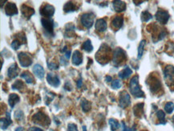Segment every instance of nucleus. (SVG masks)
<instances>
[{"instance_id": "f257e3e1", "label": "nucleus", "mask_w": 174, "mask_h": 131, "mask_svg": "<svg viewBox=\"0 0 174 131\" xmlns=\"http://www.w3.org/2000/svg\"><path fill=\"white\" fill-rule=\"evenodd\" d=\"M110 47L106 44H102L100 49L96 54V60L101 64H105L108 63L110 59Z\"/></svg>"}, {"instance_id": "f03ea898", "label": "nucleus", "mask_w": 174, "mask_h": 131, "mask_svg": "<svg viewBox=\"0 0 174 131\" xmlns=\"http://www.w3.org/2000/svg\"><path fill=\"white\" fill-rule=\"evenodd\" d=\"M129 90H130V93L136 97H138V98L145 97V93L140 89V86L139 85V77L138 76H135L130 80Z\"/></svg>"}, {"instance_id": "7ed1b4c3", "label": "nucleus", "mask_w": 174, "mask_h": 131, "mask_svg": "<svg viewBox=\"0 0 174 131\" xmlns=\"http://www.w3.org/2000/svg\"><path fill=\"white\" fill-rule=\"evenodd\" d=\"M127 59V56H126V53L124 51L122 48L120 47H117L116 50L113 52V64L116 67L121 65Z\"/></svg>"}, {"instance_id": "20e7f679", "label": "nucleus", "mask_w": 174, "mask_h": 131, "mask_svg": "<svg viewBox=\"0 0 174 131\" xmlns=\"http://www.w3.org/2000/svg\"><path fill=\"white\" fill-rule=\"evenodd\" d=\"M164 77H165L166 85L170 89L174 88V67L172 65H168L164 70Z\"/></svg>"}, {"instance_id": "39448f33", "label": "nucleus", "mask_w": 174, "mask_h": 131, "mask_svg": "<svg viewBox=\"0 0 174 131\" xmlns=\"http://www.w3.org/2000/svg\"><path fill=\"white\" fill-rule=\"evenodd\" d=\"M32 120L34 124H38V125H41V126H47L50 124L49 117L42 112L34 114L32 117Z\"/></svg>"}, {"instance_id": "423d86ee", "label": "nucleus", "mask_w": 174, "mask_h": 131, "mask_svg": "<svg viewBox=\"0 0 174 131\" xmlns=\"http://www.w3.org/2000/svg\"><path fill=\"white\" fill-rule=\"evenodd\" d=\"M95 15L92 12H88L83 14L81 17V24L83 26L87 29L91 28L94 24Z\"/></svg>"}, {"instance_id": "0eeeda50", "label": "nucleus", "mask_w": 174, "mask_h": 131, "mask_svg": "<svg viewBox=\"0 0 174 131\" xmlns=\"http://www.w3.org/2000/svg\"><path fill=\"white\" fill-rule=\"evenodd\" d=\"M18 61H19L20 65L24 68L29 67L30 65H31V64H32L33 62L32 58L31 57V56H30L28 53L24 52L18 53Z\"/></svg>"}, {"instance_id": "6e6552de", "label": "nucleus", "mask_w": 174, "mask_h": 131, "mask_svg": "<svg viewBox=\"0 0 174 131\" xmlns=\"http://www.w3.org/2000/svg\"><path fill=\"white\" fill-rule=\"evenodd\" d=\"M55 8L50 4H45L44 7H42L40 9V14L45 19H50L55 14Z\"/></svg>"}, {"instance_id": "1a4fd4ad", "label": "nucleus", "mask_w": 174, "mask_h": 131, "mask_svg": "<svg viewBox=\"0 0 174 131\" xmlns=\"http://www.w3.org/2000/svg\"><path fill=\"white\" fill-rule=\"evenodd\" d=\"M147 84L149 85L150 90L152 93L157 92L161 87V81L155 77H149V78L147 80Z\"/></svg>"}, {"instance_id": "9d476101", "label": "nucleus", "mask_w": 174, "mask_h": 131, "mask_svg": "<svg viewBox=\"0 0 174 131\" xmlns=\"http://www.w3.org/2000/svg\"><path fill=\"white\" fill-rule=\"evenodd\" d=\"M155 17H156V19L157 20V22H159L160 24H165L169 21L170 16H169V14L166 11L158 10L156 11V15H155Z\"/></svg>"}, {"instance_id": "9b49d317", "label": "nucleus", "mask_w": 174, "mask_h": 131, "mask_svg": "<svg viewBox=\"0 0 174 131\" xmlns=\"http://www.w3.org/2000/svg\"><path fill=\"white\" fill-rule=\"evenodd\" d=\"M42 25L44 27V30L47 31L48 34L53 35L54 34V21L51 19H45L43 18L41 19Z\"/></svg>"}, {"instance_id": "f8f14e48", "label": "nucleus", "mask_w": 174, "mask_h": 131, "mask_svg": "<svg viewBox=\"0 0 174 131\" xmlns=\"http://www.w3.org/2000/svg\"><path fill=\"white\" fill-rule=\"evenodd\" d=\"M119 104L121 108H126L131 104V98L129 93L126 91H123L120 93V101Z\"/></svg>"}, {"instance_id": "ddd939ff", "label": "nucleus", "mask_w": 174, "mask_h": 131, "mask_svg": "<svg viewBox=\"0 0 174 131\" xmlns=\"http://www.w3.org/2000/svg\"><path fill=\"white\" fill-rule=\"evenodd\" d=\"M4 10H5V14L8 16H12V15L18 14V9H17L15 3H14L8 2L6 5Z\"/></svg>"}, {"instance_id": "4468645a", "label": "nucleus", "mask_w": 174, "mask_h": 131, "mask_svg": "<svg viewBox=\"0 0 174 131\" xmlns=\"http://www.w3.org/2000/svg\"><path fill=\"white\" fill-rule=\"evenodd\" d=\"M47 83L51 86L55 88H57L60 85V80L57 75L54 73H48L47 75Z\"/></svg>"}, {"instance_id": "2eb2a0df", "label": "nucleus", "mask_w": 174, "mask_h": 131, "mask_svg": "<svg viewBox=\"0 0 174 131\" xmlns=\"http://www.w3.org/2000/svg\"><path fill=\"white\" fill-rule=\"evenodd\" d=\"M21 11H22L23 15H24L27 19H29L34 14V10L33 9V8L28 7V6L25 5V4L21 6Z\"/></svg>"}, {"instance_id": "dca6fc26", "label": "nucleus", "mask_w": 174, "mask_h": 131, "mask_svg": "<svg viewBox=\"0 0 174 131\" xmlns=\"http://www.w3.org/2000/svg\"><path fill=\"white\" fill-rule=\"evenodd\" d=\"M18 72H19V69H18V65H17V64L14 63V64L10 66L8 70V77L11 79L15 78L18 75Z\"/></svg>"}, {"instance_id": "f3484780", "label": "nucleus", "mask_w": 174, "mask_h": 131, "mask_svg": "<svg viewBox=\"0 0 174 131\" xmlns=\"http://www.w3.org/2000/svg\"><path fill=\"white\" fill-rule=\"evenodd\" d=\"M95 27H96V30L97 31H100V32H103L107 30V22L103 19H97V21L96 22L95 24Z\"/></svg>"}, {"instance_id": "a211bd4d", "label": "nucleus", "mask_w": 174, "mask_h": 131, "mask_svg": "<svg viewBox=\"0 0 174 131\" xmlns=\"http://www.w3.org/2000/svg\"><path fill=\"white\" fill-rule=\"evenodd\" d=\"M124 24V18L120 15H117L112 20V27L116 30L120 29Z\"/></svg>"}, {"instance_id": "6ab92c4d", "label": "nucleus", "mask_w": 174, "mask_h": 131, "mask_svg": "<svg viewBox=\"0 0 174 131\" xmlns=\"http://www.w3.org/2000/svg\"><path fill=\"white\" fill-rule=\"evenodd\" d=\"M83 62V56L82 53L78 50H76L72 55V64L76 66H78Z\"/></svg>"}, {"instance_id": "aec40b11", "label": "nucleus", "mask_w": 174, "mask_h": 131, "mask_svg": "<svg viewBox=\"0 0 174 131\" xmlns=\"http://www.w3.org/2000/svg\"><path fill=\"white\" fill-rule=\"evenodd\" d=\"M33 73H34V74L39 79H40V80H43V79H44L45 72H44V68L42 67L40 64H35V65L34 66V68H33Z\"/></svg>"}, {"instance_id": "412c9836", "label": "nucleus", "mask_w": 174, "mask_h": 131, "mask_svg": "<svg viewBox=\"0 0 174 131\" xmlns=\"http://www.w3.org/2000/svg\"><path fill=\"white\" fill-rule=\"evenodd\" d=\"M113 8L116 12H121L126 10V3L123 1H120V0H116L113 3Z\"/></svg>"}, {"instance_id": "4be33fe9", "label": "nucleus", "mask_w": 174, "mask_h": 131, "mask_svg": "<svg viewBox=\"0 0 174 131\" xmlns=\"http://www.w3.org/2000/svg\"><path fill=\"white\" fill-rule=\"evenodd\" d=\"M7 115V118H1L0 119V123H1V129H7L8 126L12 123V121L11 119V114L9 112L6 113Z\"/></svg>"}, {"instance_id": "5701e85b", "label": "nucleus", "mask_w": 174, "mask_h": 131, "mask_svg": "<svg viewBox=\"0 0 174 131\" xmlns=\"http://www.w3.org/2000/svg\"><path fill=\"white\" fill-rule=\"evenodd\" d=\"M132 73H133L132 69H131L129 66H126L122 71H120L119 73L118 76H119V77L120 79H128L132 75Z\"/></svg>"}, {"instance_id": "b1692460", "label": "nucleus", "mask_w": 174, "mask_h": 131, "mask_svg": "<svg viewBox=\"0 0 174 131\" xmlns=\"http://www.w3.org/2000/svg\"><path fill=\"white\" fill-rule=\"evenodd\" d=\"M133 113L137 117H141L144 114V103H139L133 108Z\"/></svg>"}, {"instance_id": "393cba45", "label": "nucleus", "mask_w": 174, "mask_h": 131, "mask_svg": "<svg viewBox=\"0 0 174 131\" xmlns=\"http://www.w3.org/2000/svg\"><path fill=\"white\" fill-rule=\"evenodd\" d=\"M19 96L17 94H15V93H11V94L10 95L9 99H8V103H9V106H11V109H13V108L15 107V106L19 101Z\"/></svg>"}, {"instance_id": "a878e982", "label": "nucleus", "mask_w": 174, "mask_h": 131, "mask_svg": "<svg viewBox=\"0 0 174 131\" xmlns=\"http://www.w3.org/2000/svg\"><path fill=\"white\" fill-rule=\"evenodd\" d=\"M21 77L27 82V84H34V77H33V76L29 73V72H24V73L21 74Z\"/></svg>"}, {"instance_id": "bb28decb", "label": "nucleus", "mask_w": 174, "mask_h": 131, "mask_svg": "<svg viewBox=\"0 0 174 131\" xmlns=\"http://www.w3.org/2000/svg\"><path fill=\"white\" fill-rule=\"evenodd\" d=\"M78 8H76V6L72 2L69 1V2L66 3L65 5L64 6V12L69 13V12H72V11H77Z\"/></svg>"}, {"instance_id": "cd10ccee", "label": "nucleus", "mask_w": 174, "mask_h": 131, "mask_svg": "<svg viewBox=\"0 0 174 131\" xmlns=\"http://www.w3.org/2000/svg\"><path fill=\"white\" fill-rule=\"evenodd\" d=\"M82 49L84 50L87 52H91L93 50L92 44L91 40H87L85 42H83V44H82Z\"/></svg>"}, {"instance_id": "c85d7f7f", "label": "nucleus", "mask_w": 174, "mask_h": 131, "mask_svg": "<svg viewBox=\"0 0 174 131\" xmlns=\"http://www.w3.org/2000/svg\"><path fill=\"white\" fill-rule=\"evenodd\" d=\"M81 107L83 112H88L89 110L91 109L92 105L88 101L85 100V99H83L81 101Z\"/></svg>"}, {"instance_id": "c756f323", "label": "nucleus", "mask_w": 174, "mask_h": 131, "mask_svg": "<svg viewBox=\"0 0 174 131\" xmlns=\"http://www.w3.org/2000/svg\"><path fill=\"white\" fill-rule=\"evenodd\" d=\"M109 125H110L111 130L112 131H116V129H119L120 127V123L116 120V119L111 118L109 119Z\"/></svg>"}, {"instance_id": "7c9ffc66", "label": "nucleus", "mask_w": 174, "mask_h": 131, "mask_svg": "<svg viewBox=\"0 0 174 131\" xmlns=\"http://www.w3.org/2000/svg\"><path fill=\"white\" fill-rule=\"evenodd\" d=\"M24 84L22 80H16V81L11 85V89H17L18 91H20L21 89H24Z\"/></svg>"}, {"instance_id": "2f4dec72", "label": "nucleus", "mask_w": 174, "mask_h": 131, "mask_svg": "<svg viewBox=\"0 0 174 131\" xmlns=\"http://www.w3.org/2000/svg\"><path fill=\"white\" fill-rule=\"evenodd\" d=\"M141 20L142 22H149V20L152 18V15H151L149 11H143L141 13Z\"/></svg>"}, {"instance_id": "473e14b6", "label": "nucleus", "mask_w": 174, "mask_h": 131, "mask_svg": "<svg viewBox=\"0 0 174 131\" xmlns=\"http://www.w3.org/2000/svg\"><path fill=\"white\" fill-rule=\"evenodd\" d=\"M145 44H146V41L145 40L140 41V45L138 47V59H140L142 57V55L144 53V47H145Z\"/></svg>"}, {"instance_id": "72a5a7b5", "label": "nucleus", "mask_w": 174, "mask_h": 131, "mask_svg": "<svg viewBox=\"0 0 174 131\" xmlns=\"http://www.w3.org/2000/svg\"><path fill=\"white\" fill-rule=\"evenodd\" d=\"M156 115H157V117L160 120V124H163V125H165V124L166 123V122H165V113H164V111H162V110H159V111H157Z\"/></svg>"}, {"instance_id": "f704fd0d", "label": "nucleus", "mask_w": 174, "mask_h": 131, "mask_svg": "<svg viewBox=\"0 0 174 131\" xmlns=\"http://www.w3.org/2000/svg\"><path fill=\"white\" fill-rule=\"evenodd\" d=\"M165 110L167 113H171L174 110V104L172 102H167L165 106Z\"/></svg>"}, {"instance_id": "c9c22d12", "label": "nucleus", "mask_w": 174, "mask_h": 131, "mask_svg": "<svg viewBox=\"0 0 174 131\" xmlns=\"http://www.w3.org/2000/svg\"><path fill=\"white\" fill-rule=\"evenodd\" d=\"M22 45V43L20 42L18 40H15L11 43V47L14 50H18L20 47Z\"/></svg>"}, {"instance_id": "e433bc0d", "label": "nucleus", "mask_w": 174, "mask_h": 131, "mask_svg": "<svg viewBox=\"0 0 174 131\" xmlns=\"http://www.w3.org/2000/svg\"><path fill=\"white\" fill-rule=\"evenodd\" d=\"M121 85H122L121 82H120L119 80H113V83H112V87H113V89H120V88L121 87Z\"/></svg>"}, {"instance_id": "4c0bfd02", "label": "nucleus", "mask_w": 174, "mask_h": 131, "mask_svg": "<svg viewBox=\"0 0 174 131\" xmlns=\"http://www.w3.org/2000/svg\"><path fill=\"white\" fill-rule=\"evenodd\" d=\"M47 66H48V68H50L51 70H57L59 68V65L55 62L47 63Z\"/></svg>"}, {"instance_id": "58836bf2", "label": "nucleus", "mask_w": 174, "mask_h": 131, "mask_svg": "<svg viewBox=\"0 0 174 131\" xmlns=\"http://www.w3.org/2000/svg\"><path fill=\"white\" fill-rule=\"evenodd\" d=\"M67 130L68 131H78V128L76 124L70 123L68 124V126H67Z\"/></svg>"}, {"instance_id": "ea45409f", "label": "nucleus", "mask_w": 174, "mask_h": 131, "mask_svg": "<svg viewBox=\"0 0 174 131\" xmlns=\"http://www.w3.org/2000/svg\"><path fill=\"white\" fill-rule=\"evenodd\" d=\"M23 116H24V113H23L21 110H18V111L15 112V117L16 118V120L17 119H18V120H21L23 117Z\"/></svg>"}, {"instance_id": "a19ab883", "label": "nucleus", "mask_w": 174, "mask_h": 131, "mask_svg": "<svg viewBox=\"0 0 174 131\" xmlns=\"http://www.w3.org/2000/svg\"><path fill=\"white\" fill-rule=\"evenodd\" d=\"M122 124H123V131H136V128H135V127L128 128L127 126H125L124 122H122Z\"/></svg>"}, {"instance_id": "79ce46f5", "label": "nucleus", "mask_w": 174, "mask_h": 131, "mask_svg": "<svg viewBox=\"0 0 174 131\" xmlns=\"http://www.w3.org/2000/svg\"><path fill=\"white\" fill-rule=\"evenodd\" d=\"M28 131H44L42 129H40V128L39 127H35V126H33V127H31L29 129H28Z\"/></svg>"}, {"instance_id": "37998d69", "label": "nucleus", "mask_w": 174, "mask_h": 131, "mask_svg": "<svg viewBox=\"0 0 174 131\" xmlns=\"http://www.w3.org/2000/svg\"><path fill=\"white\" fill-rule=\"evenodd\" d=\"M65 57H66V59L67 60H69V58H70V55H71V51L70 50H68V51H66L65 52Z\"/></svg>"}, {"instance_id": "c03bdc74", "label": "nucleus", "mask_w": 174, "mask_h": 131, "mask_svg": "<svg viewBox=\"0 0 174 131\" xmlns=\"http://www.w3.org/2000/svg\"><path fill=\"white\" fill-rule=\"evenodd\" d=\"M82 79H80V80H78V81H77V86H78V88L80 89V88H81L82 86Z\"/></svg>"}, {"instance_id": "a18cd8bd", "label": "nucleus", "mask_w": 174, "mask_h": 131, "mask_svg": "<svg viewBox=\"0 0 174 131\" xmlns=\"http://www.w3.org/2000/svg\"><path fill=\"white\" fill-rule=\"evenodd\" d=\"M15 131H26V130L24 127H21V126H19V127H17L16 129H15Z\"/></svg>"}, {"instance_id": "49530a36", "label": "nucleus", "mask_w": 174, "mask_h": 131, "mask_svg": "<svg viewBox=\"0 0 174 131\" xmlns=\"http://www.w3.org/2000/svg\"><path fill=\"white\" fill-rule=\"evenodd\" d=\"M105 80H106V81L110 82L111 80H112V77H110V76H107V77H105Z\"/></svg>"}, {"instance_id": "de8ad7c7", "label": "nucleus", "mask_w": 174, "mask_h": 131, "mask_svg": "<svg viewBox=\"0 0 174 131\" xmlns=\"http://www.w3.org/2000/svg\"><path fill=\"white\" fill-rule=\"evenodd\" d=\"M83 131H87V129H86V126H83Z\"/></svg>"}]
</instances>
